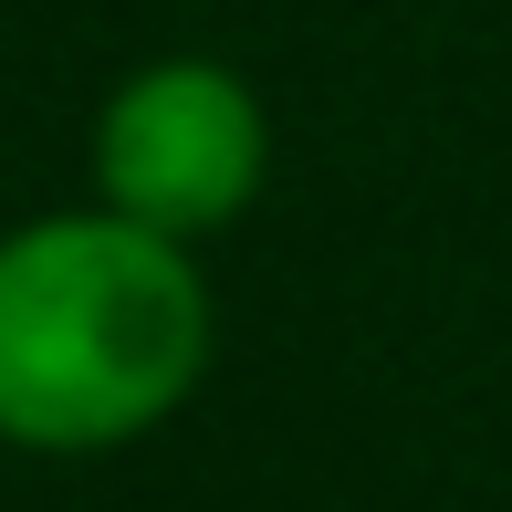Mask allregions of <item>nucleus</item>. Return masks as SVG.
<instances>
[{"label":"nucleus","mask_w":512,"mask_h":512,"mask_svg":"<svg viewBox=\"0 0 512 512\" xmlns=\"http://www.w3.org/2000/svg\"><path fill=\"white\" fill-rule=\"evenodd\" d=\"M209 366V293L168 230L95 209L0 241V439L115 450Z\"/></svg>","instance_id":"obj_1"},{"label":"nucleus","mask_w":512,"mask_h":512,"mask_svg":"<svg viewBox=\"0 0 512 512\" xmlns=\"http://www.w3.org/2000/svg\"><path fill=\"white\" fill-rule=\"evenodd\" d=\"M262 157H272L262 105H251V84L220 74V63H147L95 126L105 209L168 230V241L241 220L251 189H262Z\"/></svg>","instance_id":"obj_2"}]
</instances>
